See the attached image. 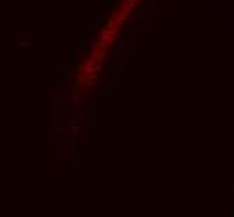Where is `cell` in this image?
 Segmentation results:
<instances>
[{
  "instance_id": "cell-1",
  "label": "cell",
  "mask_w": 234,
  "mask_h": 217,
  "mask_svg": "<svg viewBox=\"0 0 234 217\" xmlns=\"http://www.w3.org/2000/svg\"><path fill=\"white\" fill-rule=\"evenodd\" d=\"M17 45H18V47H27V45H29V40H27L25 37H22V39H20V42H18Z\"/></svg>"
}]
</instances>
